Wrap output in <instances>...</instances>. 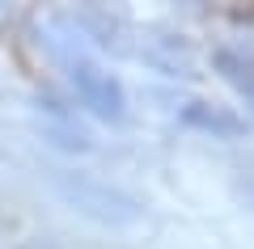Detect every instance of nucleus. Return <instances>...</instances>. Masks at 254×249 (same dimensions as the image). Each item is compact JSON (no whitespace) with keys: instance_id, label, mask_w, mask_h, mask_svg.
Instances as JSON below:
<instances>
[{"instance_id":"obj_5","label":"nucleus","mask_w":254,"mask_h":249,"mask_svg":"<svg viewBox=\"0 0 254 249\" xmlns=\"http://www.w3.org/2000/svg\"><path fill=\"white\" fill-rule=\"evenodd\" d=\"M237 195H242L246 203L254 207V160H250V165H246L242 173H237Z\"/></svg>"},{"instance_id":"obj_4","label":"nucleus","mask_w":254,"mask_h":249,"mask_svg":"<svg viewBox=\"0 0 254 249\" xmlns=\"http://www.w3.org/2000/svg\"><path fill=\"white\" fill-rule=\"evenodd\" d=\"M216 68L225 72V80H233L237 89L254 101V63L250 59H242V55H233V51H216Z\"/></svg>"},{"instance_id":"obj_3","label":"nucleus","mask_w":254,"mask_h":249,"mask_svg":"<svg viewBox=\"0 0 254 249\" xmlns=\"http://www.w3.org/2000/svg\"><path fill=\"white\" fill-rule=\"evenodd\" d=\"M182 123L212 131V135H242V118L225 106H208V101H187L182 106Z\"/></svg>"},{"instance_id":"obj_2","label":"nucleus","mask_w":254,"mask_h":249,"mask_svg":"<svg viewBox=\"0 0 254 249\" xmlns=\"http://www.w3.org/2000/svg\"><path fill=\"white\" fill-rule=\"evenodd\" d=\"M55 190H60L76 211L93 215L98 224H131L140 215V203L123 195L119 186L93 178V173H55Z\"/></svg>"},{"instance_id":"obj_1","label":"nucleus","mask_w":254,"mask_h":249,"mask_svg":"<svg viewBox=\"0 0 254 249\" xmlns=\"http://www.w3.org/2000/svg\"><path fill=\"white\" fill-rule=\"evenodd\" d=\"M43 43H47V51H51V59L68 72V85H72L76 98L85 101V110L98 114V118H106V123H123V118H127V93H123V85H119L115 72H106L89 51H85L81 34L68 26V17L55 21V30L43 38Z\"/></svg>"}]
</instances>
